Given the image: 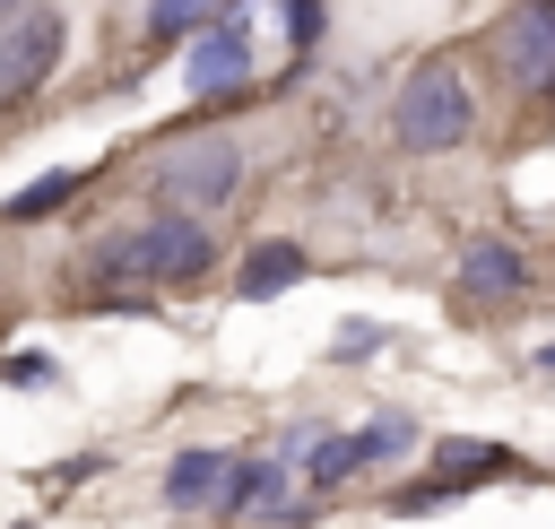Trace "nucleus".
<instances>
[{
	"label": "nucleus",
	"mask_w": 555,
	"mask_h": 529,
	"mask_svg": "<svg viewBox=\"0 0 555 529\" xmlns=\"http://www.w3.org/2000/svg\"><path fill=\"white\" fill-rule=\"evenodd\" d=\"M312 35H321V0H286V43L304 52Z\"/></svg>",
	"instance_id": "15"
},
{
	"label": "nucleus",
	"mask_w": 555,
	"mask_h": 529,
	"mask_svg": "<svg viewBox=\"0 0 555 529\" xmlns=\"http://www.w3.org/2000/svg\"><path fill=\"white\" fill-rule=\"evenodd\" d=\"M538 364H546V373H555V347H538Z\"/></svg>",
	"instance_id": "17"
},
{
	"label": "nucleus",
	"mask_w": 555,
	"mask_h": 529,
	"mask_svg": "<svg viewBox=\"0 0 555 529\" xmlns=\"http://www.w3.org/2000/svg\"><path fill=\"white\" fill-rule=\"evenodd\" d=\"M104 269H139V278H156V286H191V278H208V269H217V243H208V225H199V217L165 208V217H147L139 234L104 243Z\"/></svg>",
	"instance_id": "2"
},
{
	"label": "nucleus",
	"mask_w": 555,
	"mask_h": 529,
	"mask_svg": "<svg viewBox=\"0 0 555 529\" xmlns=\"http://www.w3.org/2000/svg\"><path fill=\"white\" fill-rule=\"evenodd\" d=\"M460 286H468V304H512L529 286V260L512 243H468L460 251Z\"/></svg>",
	"instance_id": "9"
},
{
	"label": "nucleus",
	"mask_w": 555,
	"mask_h": 529,
	"mask_svg": "<svg viewBox=\"0 0 555 529\" xmlns=\"http://www.w3.org/2000/svg\"><path fill=\"white\" fill-rule=\"evenodd\" d=\"M182 78H191V95H234V87L251 78V26H243V0H234L217 26H199V35H191Z\"/></svg>",
	"instance_id": "5"
},
{
	"label": "nucleus",
	"mask_w": 555,
	"mask_h": 529,
	"mask_svg": "<svg viewBox=\"0 0 555 529\" xmlns=\"http://www.w3.org/2000/svg\"><path fill=\"white\" fill-rule=\"evenodd\" d=\"M234 0H147V43H173V35H191V26H217Z\"/></svg>",
	"instance_id": "13"
},
{
	"label": "nucleus",
	"mask_w": 555,
	"mask_h": 529,
	"mask_svg": "<svg viewBox=\"0 0 555 529\" xmlns=\"http://www.w3.org/2000/svg\"><path fill=\"white\" fill-rule=\"evenodd\" d=\"M234 182H243V147L225 139V130H191V139H173L165 156H156V199L165 208H225L234 199Z\"/></svg>",
	"instance_id": "3"
},
{
	"label": "nucleus",
	"mask_w": 555,
	"mask_h": 529,
	"mask_svg": "<svg viewBox=\"0 0 555 529\" xmlns=\"http://www.w3.org/2000/svg\"><path fill=\"white\" fill-rule=\"evenodd\" d=\"M78 182H87V173H43V182H26V191L9 199V217H52L61 199H78Z\"/></svg>",
	"instance_id": "14"
},
{
	"label": "nucleus",
	"mask_w": 555,
	"mask_h": 529,
	"mask_svg": "<svg viewBox=\"0 0 555 529\" xmlns=\"http://www.w3.org/2000/svg\"><path fill=\"white\" fill-rule=\"evenodd\" d=\"M234 468H243V460H225V451H182V460L165 468V503H173V512H217L225 486H234Z\"/></svg>",
	"instance_id": "8"
},
{
	"label": "nucleus",
	"mask_w": 555,
	"mask_h": 529,
	"mask_svg": "<svg viewBox=\"0 0 555 529\" xmlns=\"http://www.w3.org/2000/svg\"><path fill=\"white\" fill-rule=\"evenodd\" d=\"M434 468H442L451 486H477V468H520V460H512L503 442H468V434H460V442H434Z\"/></svg>",
	"instance_id": "12"
},
{
	"label": "nucleus",
	"mask_w": 555,
	"mask_h": 529,
	"mask_svg": "<svg viewBox=\"0 0 555 529\" xmlns=\"http://www.w3.org/2000/svg\"><path fill=\"white\" fill-rule=\"evenodd\" d=\"M416 442V425L408 416H382L373 434H330V442H312L304 451V477L312 486H338V477H356V468H373V460H390V451H408Z\"/></svg>",
	"instance_id": "7"
},
{
	"label": "nucleus",
	"mask_w": 555,
	"mask_h": 529,
	"mask_svg": "<svg viewBox=\"0 0 555 529\" xmlns=\"http://www.w3.org/2000/svg\"><path fill=\"white\" fill-rule=\"evenodd\" d=\"M286 477H295L286 460H243L217 512H225V520H269V512H286Z\"/></svg>",
	"instance_id": "10"
},
{
	"label": "nucleus",
	"mask_w": 555,
	"mask_h": 529,
	"mask_svg": "<svg viewBox=\"0 0 555 529\" xmlns=\"http://www.w3.org/2000/svg\"><path fill=\"white\" fill-rule=\"evenodd\" d=\"M278 286H304V251H295V243H251V260H243V278H234V295H243V304H260V295H278Z\"/></svg>",
	"instance_id": "11"
},
{
	"label": "nucleus",
	"mask_w": 555,
	"mask_h": 529,
	"mask_svg": "<svg viewBox=\"0 0 555 529\" xmlns=\"http://www.w3.org/2000/svg\"><path fill=\"white\" fill-rule=\"evenodd\" d=\"M373 347H382L373 321H347V330H338V364H347V356H373Z\"/></svg>",
	"instance_id": "16"
},
{
	"label": "nucleus",
	"mask_w": 555,
	"mask_h": 529,
	"mask_svg": "<svg viewBox=\"0 0 555 529\" xmlns=\"http://www.w3.org/2000/svg\"><path fill=\"white\" fill-rule=\"evenodd\" d=\"M494 61L520 95H555V0H520L494 26Z\"/></svg>",
	"instance_id": "4"
},
{
	"label": "nucleus",
	"mask_w": 555,
	"mask_h": 529,
	"mask_svg": "<svg viewBox=\"0 0 555 529\" xmlns=\"http://www.w3.org/2000/svg\"><path fill=\"white\" fill-rule=\"evenodd\" d=\"M52 61H61V17H52V9H26V17L0 35V104L35 95V87L52 78Z\"/></svg>",
	"instance_id": "6"
},
{
	"label": "nucleus",
	"mask_w": 555,
	"mask_h": 529,
	"mask_svg": "<svg viewBox=\"0 0 555 529\" xmlns=\"http://www.w3.org/2000/svg\"><path fill=\"white\" fill-rule=\"evenodd\" d=\"M9 9H17V0H0V17H9Z\"/></svg>",
	"instance_id": "18"
},
{
	"label": "nucleus",
	"mask_w": 555,
	"mask_h": 529,
	"mask_svg": "<svg viewBox=\"0 0 555 529\" xmlns=\"http://www.w3.org/2000/svg\"><path fill=\"white\" fill-rule=\"evenodd\" d=\"M390 121H399V147H416V156H451V147L477 130V95H468V78H460L451 61H416V69L399 78Z\"/></svg>",
	"instance_id": "1"
}]
</instances>
